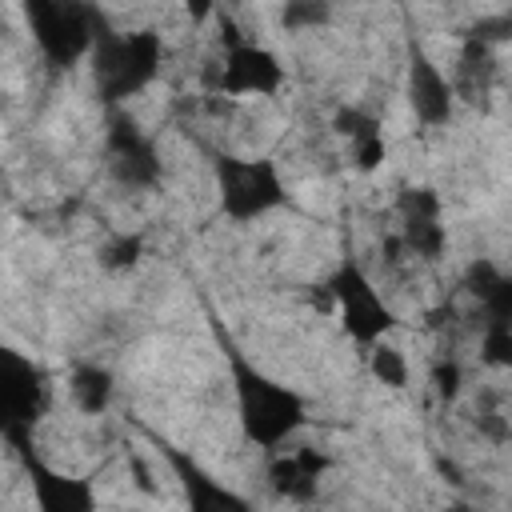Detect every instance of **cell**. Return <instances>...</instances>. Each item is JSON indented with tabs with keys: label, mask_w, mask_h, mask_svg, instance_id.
<instances>
[{
	"label": "cell",
	"mask_w": 512,
	"mask_h": 512,
	"mask_svg": "<svg viewBox=\"0 0 512 512\" xmlns=\"http://www.w3.org/2000/svg\"><path fill=\"white\" fill-rule=\"evenodd\" d=\"M232 360V384H236V408H240V428L256 448H280L300 424H304V400L276 384L272 376L256 372L240 352H228Z\"/></svg>",
	"instance_id": "6da1fadb"
},
{
	"label": "cell",
	"mask_w": 512,
	"mask_h": 512,
	"mask_svg": "<svg viewBox=\"0 0 512 512\" xmlns=\"http://www.w3.org/2000/svg\"><path fill=\"white\" fill-rule=\"evenodd\" d=\"M160 72V36L156 32H112L96 20L92 40V80L104 104L136 96Z\"/></svg>",
	"instance_id": "7a4b0ae2"
},
{
	"label": "cell",
	"mask_w": 512,
	"mask_h": 512,
	"mask_svg": "<svg viewBox=\"0 0 512 512\" xmlns=\"http://www.w3.org/2000/svg\"><path fill=\"white\" fill-rule=\"evenodd\" d=\"M24 16L40 56L52 68H68L84 52H92L96 16L84 0H24Z\"/></svg>",
	"instance_id": "3957f363"
},
{
	"label": "cell",
	"mask_w": 512,
	"mask_h": 512,
	"mask_svg": "<svg viewBox=\"0 0 512 512\" xmlns=\"http://www.w3.org/2000/svg\"><path fill=\"white\" fill-rule=\"evenodd\" d=\"M216 184H220V208L228 220H256L284 204V184L272 160H240V156H216Z\"/></svg>",
	"instance_id": "277c9868"
},
{
	"label": "cell",
	"mask_w": 512,
	"mask_h": 512,
	"mask_svg": "<svg viewBox=\"0 0 512 512\" xmlns=\"http://www.w3.org/2000/svg\"><path fill=\"white\" fill-rule=\"evenodd\" d=\"M328 292H332V304L340 308V320H344V332L360 344H376L392 324V308L380 300V292L372 288V280L360 272V264L344 260L332 280H328Z\"/></svg>",
	"instance_id": "5b68a950"
},
{
	"label": "cell",
	"mask_w": 512,
	"mask_h": 512,
	"mask_svg": "<svg viewBox=\"0 0 512 512\" xmlns=\"http://www.w3.org/2000/svg\"><path fill=\"white\" fill-rule=\"evenodd\" d=\"M44 400H48V384L40 368L20 352H4L0 356V428L8 444H24L32 436V424L44 412Z\"/></svg>",
	"instance_id": "8992f818"
},
{
	"label": "cell",
	"mask_w": 512,
	"mask_h": 512,
	"mask_svg": "<svg viewBox=\"0 0 512 512\" xmlns=\"http://www.w3.org/2000/svg\"><path fill=\"white\" fill-rule=\"evenodd\" d=\"M108 168H112V180L124 188H152L160 180L156 144L128 116H112L108 124Z\"/></svg>",
	"instance_id": "52a82bcc"
},
{
	"label": "cell",
	"mask_w": 512,
	"mask_h": 512,
	"mask_svg": "<svg viewBox=\"0 0 512 512\" xmlns=\"http://www.w3.org/2000/svg\"><path fill=\"white\" fill-rule=\"evenodd\" d=\"M400 244L404 252L420 260H440L444 256V224H440V200L432 188H408L400 196Z\"/></svg>",
	"instance_id": "ba28073f"
},
{
	"label": "cell",
	"mask_w": 512,
	"mask_h": 512,
	"mask_svg": "<svg viewBox=\"0 0 512 512\" xmlns=\"http://www.w3.org/2000/svg\"><path fill=\"white\" fill-rule=\"evenodd\" d=\"M408 104L424 128H440L452 116V84L416 44L408 48Z\"/></svg>",
	"instance_id": "9c48e42d"
},
{
	"label": "cell",
	"mask_w": 512,
	"mask_h": 512,
	"mask_svg": "<svg viewBox=\"0 0 512 512\" xmlns=\"http://www.w3.org/2000/svg\"><path fill=\"white\" fill-rule=\"evenodd\" d=\"M284 80V68L280 60L268 52V48H256V44H236L228 48L224 56V72H220V88L232 92V96H268L276 92Z\"/></svg>",
	"instance_id": "30bf717a"
},
{
	"label": "cell",
	"mask_w": 512,
	"mask_h": 512,
	"mask_svg": "<svg viewBox=\"0 0 512 512\" xmlns=\"http://www.w3.org/2000/svg\"><path fill=\"white\" fill-rule=\"evenodd\" d=\"M12 452L24 460V468H28V476H32L36 504H40L44 512H84V508H92V488H88L84 480H68V476H60V472L44 468V464L32 456V444H28V440H24V444H12Z\"/></svg>",
	"instance_id": "8fae6325"
},
{
	"label": "cell",
	"mask_w": 512,
	"mask_h": 512,
	"mask_svg": "<svg viewBox=\"0 0 512 512\" xmlns=\"http://www.w3.org/2000/svg\"><path fill=\"white\" fill-rule=\"evenodd\" d=\"M324 468H328V456L324 452H316V448H292V452H284V456L272 460L268 480H272V488L280 496L308 500L316 492V480H320Z\"/></svg>",
	"instance_id": "7c38bea8"
},
{
	"label": "cell",
	"mask_w": 512,
	"mask_h": 512,
	"mask_svg": "<svg viewBox=\"0 0 512 512\" xmlns=\"http://www.w3.org/2000/svg\"><path fill=\"white\" fill-rule=\"evenodd\" d=\"M464 288L472 292L476 308H480V324H512V276H504L496 264L476 260L468 268Z\"/></svg>",
	"instance_id": "4fadbf2b"
},
{
	"label": "cell",
	"mask_w": 512,
	"mask_h": 512,
	"mask_svg": "<svg viewBox=\"0 0 512 512\" xmlns=\"http://www.w3.org/2000/svg\"><path fill=\"white\" fill-rule=\"evenodd\" d=\"M164 456H168V464L176 468V476H180L184 496H188V504H192V508H200V512H208V508H244V500H240V496H232L228 488H220V484H216L208 472H200V464H196V460H188L184 452L164 448Z\"/></svg>",
	"instance_id": "5bb4252c"
},
{
	"label": "cell",
	"mask_w": 512,
	"mask_h": 512,
	"mask_svg": "<svg viewBox=\"0 0 512 512\" xmlns=\"http://www.w3.org/2000/svg\"><path fill=\"white\" fill-rule=\"evenodd\" d=\"M496 68H492V44L468 36L464 52H460V64H456V92L464 96H484V88L492 84Z\"/></svg>",
	"instance_id": "9a60e30c"
},
{
	"label": "cell",
	"mask_w": 512,
	"mask_h": 512,
	"mask_svg": "<svg viewBox=\"0 0 512 512\" xmlns=\"http://www.w3.org/2000/svg\"><path fill=\"white\" fill-rule=\"evenodd\" d=\"M68 392H72V400H76L80 412L96 416V412H104L108 400H112V376H108L104 368H96V364H84V368L72 372Z\"/></svg>",
	"instance_id": "2e32d148"
},
{
	"label": "cell",
	"mask_w": 512,
	"mask_h": 512,
	"mask_svg": "<svg viewBox=\"0 0 512 512\" xmlns=\"http://www.w3.org/2000/svg\"><path fill=\"white\" fill-rule=\"evenodd\" d=\"M368 368H372V376H376L380 384H388V388H404V384H408V364H404L400 348H392V344H372Z\"/></svg>",
	"instance_id": "e0dca14e"
},
{
	"label": "cell",
	"mask_w": 512,
	"mask_h": 512,
	"mask_svg": "<svg viewBox=\"0 0 512 512\" xmlns=\"http://www.w3.org/2000/svg\"><path fill=\"white\" fill-rule=\"evenodd\" d=\"M480 356L492 368H512V324H484Z\"/></svg>",
	"instance_id": "ac0fdd59"
},
{
	"label": "cell",
	"mask_w": 512,
	"mask_h": 512,
	"mask_svg": "<svg viewBox=\"0 0 512 512\" xmlns=\"http://www.w3.org/2000/svg\"><path fill=\"white\" fill-rule=\"evenodd\" d=\"M328 20V4L324 0H288L284 4V28L300 32V28H320Z\"/></svg>",
	"instance_id": "d6986e66"
},
{
	"label": "cell",
	"mask_w": 512,
	"mask_h": 512,
	"mask_svg": "<svg viewBox=\"0 0 512 512\" xmlns=\"http://www.w3.org/2000/svg\"><path fill=\"white\" fill-rule=\"evenodd\" d=\"M336 132L348 136L352 144H360V140H368V136H380V120L368 116V112H360V108H340V112H336Z\"/></svg>",
	"instance_id": "ffe728a7"
},
{
	"label": "cell",
	"mask_w": 512,
	"mask_h": 512,
	"mask_svg": "<svg viewBox=\"0 0 512 512\" xmlns=\"http://www.w3.org/2000/svg\"><path fill=\"white\" fill-rule=\"evenodd\" d=\"M460 380H464V372H460L456 360H436V364H432V388H436L440 400H456Z\"/></svg>",
	"instance_id": "44dd1931"
},
{
	"label": "cell",
	"mask_w": 512,
	"mask_h": 512,
	"mask_svg": "<svg viewBox=\"0 0 512 512\" xmlns=\"http://www.w3.org/2000/svg\"><path fill=\"white\" fill-rule=\"evenodd\" d=\"M136 256H140V236H120L116 244L104 248L108 268H128V264H136Z\"/></svg>",
	"instance_id": "7402d4cb"
},
{
	"label": "cell",
	"mask_w": 512,
	"mask_h": 512,
	"mask_svg": "<svg viewBox=\"0 0 512 512\" xmlns=\"http://www.w3.org/2000/svg\"><path fill=\"white\" fill-rule=\"evenodd\" d=\"M468 36H476V40H484V44H496V40H512V12L508 16H488V20H480Z\"/></svg>",
	"instance_id": "603a6c76"
},
{
	"label": "cell",
	"mask_w": 512,
	"mask_h": 512,
	"mask_svg": "<svg viewBox=\"0 0 512 512\" xmlns=\"http://www.w3.org/2000/svg\"><path fill=\"white\" fill-rule=\"evenodd\" d=\"M476 428H480L488 440H496V444H504V440L512 436V428H508L504 416H496V412H480V416H476Z\"/></svg>",
	"instance_id": "cb8c5ba5"
},
{
	"label": "cell",
	"mask_w": 512,
	"mask_h": 512,
	"mask_svg": "<svg viewBox=\"0 0 512 512\" xmlns=\"http://www.w3.org/2000/svg\"><path fill=\"white\" fill-rule=\"evenodd\" d=\"M184 8H188L192 20H204V16L216 8V0H184Z\"/></svg>",
	"instance_id": "d4e9b609"
}]
</instances>
